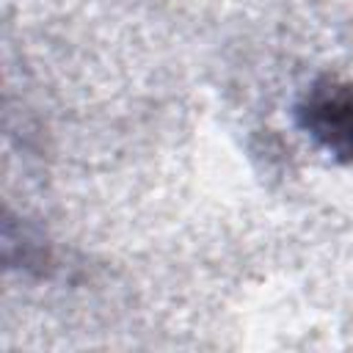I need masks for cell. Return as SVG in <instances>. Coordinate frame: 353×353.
Here are the masks:
<instances>
[{
    "instance_id": "6da1fadb",
    "label": "cell",
    "mask_w": 353,
    "mask_h": 353,
    "mask_svg": "<svg viewBox=\"0 0 353 353\" xmlns=\"http://www.w3.org/2000/svg\"><path fill=\"white\" fill-rule=\"evenodd\" d=\"M298 124L325 152L353 160V85L325 80L317 83L295 108Z\"/></svg>"
}]
</instances>
